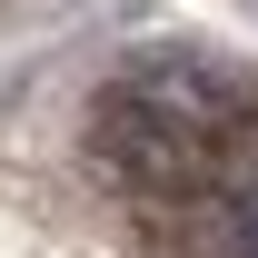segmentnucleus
Returning <instances> with one entry per match:
<instances>
[{"label": "nucleus", "mask_w": 258, "mask_h": 258, "mask_svg": "<svg viewBox=\"0 0 258 258\" xmlns=\"http://www.w3.org/2000/svg\"><path fill=\"white\" fill-rule=\"evenodd\" d=\"M119 90L139 109H159L179 139H199L219 169H238L258 149V80L238 60H219V50H139L119 70Z\"/></svg>", "instance_id": "obj_1"}, {"label": "nucleus", "mask_w": 258, "mask_h": 258, "mask_svg": "<svg viewBox=\"0 0 258 258\" xmlns=\"http://www.w3.org/2000/svg\"><path fill=\"white\" fill-rule=\"evenodd\" d=\"M228 258H258V199L228 209Z\"/></svg>", "instance_id": "obj_2"}, {"label": "nucleus", "mask_w": 258, "mask_h": 258, "mask_svg": "<svg viewBox=\"0 0 258 258\" xmlns=\"http://www.w3.org/2000/svg\"><path fill=\"white\" fill-rule=\"evenodd\" d=\"M248 10H258V0H248Z\"/></svg>", "instance_id": "obj_3"}]
</instances>
